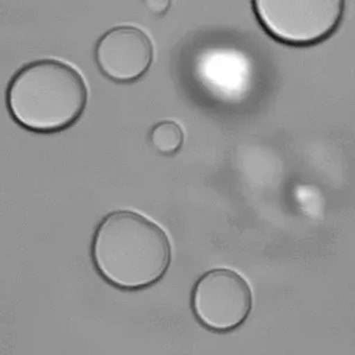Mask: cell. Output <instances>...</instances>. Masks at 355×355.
Listing matches in <instances>:
<instances>
[{
  "instance_id": "obj_4",
  "label": "cell",
  "mask_w": 355,
  "mask_h": 355,
  "mask_svg": "<svg viewBox=\"0 0 355 355\" xmlns=\"http://www.w3.org/2000/svg\"><path fill=\"white\" fill-rule=\"evenodd\" d=\"M252 304L250 284L231 269L205 272L192 290V311L202 325L216 332H230L241 327L252 311Z\"/></svg>"
},
{
  "instance_id": "obj_6",
  "label": "cell",
  "mask_w": 355,
  "mask_h": 355,
  "mask_svg": "<svg viewBox=\"0 0 355 355\" xmlns=\"http://www.w3.org/2000/svg\"><path fill=\"white\" fill-rule=\"evenodd\" d=\"M149 141L156 152L164 156L178 154L184 144V132L174 120L155 123L149 132Z\"/></svg>"
},
{
  "instance_id": "obj_3",
  "label": "cell",
  "mask_w": 355,
  "mask_h": 355,
  "mask_svg": "<svg viewBox=\"0 0 355 355\" xmlns=\"http://www.w3.org/2000/svg\"><path fill=\"white\" fill-rule=\"evenodd\" d=\"M344 0H254V15L279 44L311 47L329 40L344 18Z\"/></svg>"
},
{
  "instance_id": "obj_5",
  "label": "cell",
  "mask_w": 355,
  "mask_h": 355,
  "mask_svg": "<svg viewBox=\"0 0 355 355\" xmlns=\"http://www.w3.org/2000/svg\"><path fill=\"white\" fill-rule=\"evenodd\" d=\"M94 61L99 71L112 82L135 83L150 69L154 44L139 27L116 26L99 37L94 47Z\"/></svg>"
},
{
  "instance_id": "obj_1",
  "label": "cell",
  "mask_w": 355,
  "mask_h": 355,
  "mask_svg": "<svg viewBox=\"0 0 355 355\" xmlns=\"http://www.w3.org/2000/svg\"><path fill=\"white\" fill-rule=\"evenodd\" d=\"M94 267L110 284L145 289L159 282L171 267V240L155 221L132 210L106 214L91 245Z\"/></svg>"
},
{
  "instance_id": "obj_2",
  "label": "cell",
  "mask_w": 355,
  "mask_h": 355,
  "mask_svg": "<svg viewBox=\"0 0 355 355\" xmlns=\"http://www.w3.org/2000/svg\"><path fill=\"white\" fill-rule=\"evenodd\" d=\"M87 82L71 64L55 58L29 62L12 77L6 105L15 123L34 133H58L83 116Z\"/></svg>"
}]
</instances>
